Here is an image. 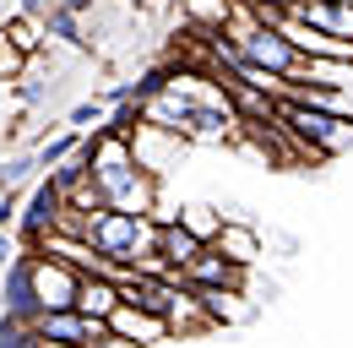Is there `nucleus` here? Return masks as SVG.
I'll list each match as a JSON object with an SVG mask.
<instances>
[{
    "label": "nucleus",
    "instance_id": "obj_1",
    "mask_svg": "<svg viewBox=\"0 0 353 348\" xmlns=\"http://www.w3.org/2000/svg\"><path fill=\"white\" fill-rule=\"evenodd\" d=\"M141 120L179 142H228L239 126V109L228 82L218 87L212 77H196V71H169L163 87L141 104Z\"/></svg>",
    "mask_w": 353,
    "mask_h": 348
},
{
    "label": "nucleus",
    "instance_id": "obj_2",
    "mask_svg": "<svg viewBox=\"0 0 353 348\" xmlns=\"http://www.w3.org/2000/svg\"><path fill=\"white\" fill-rule=\"evenodd\" d=\"M88 169L103 191L109 207L120 213H158V174L136 158L131 136H114V130H92L88 136Z\"/></svg>",
    "mask_w": 353,
    "mask_h": 348
},
{
    "label": "nucleus",
    "instance_id": "obj_3",
    "mask_svg": "<svg viewBox=\"0 0 353 348\" xmlns=\"http://www.w3.org/2000/svg\"><path fill=\"white\" fill-rule=\"evenodd\" d=\"M82 240H88L109 267H136L141 256H152V240H158V223L152 213H120V207H98L82 223Z\"/></svg>",
    "mask_w": 353,
    "mask_h": 348
},
{
    "label": "nucleus",
    "instance_id": "obj_4",
    "mask_svg": "<svg viewBox=\"0 0 353 348\" xmlns=\"http://www.w3.org/2000/svg\"><path fill=\"white\" fill-rule=\"evenodd\" d=\"M277 126L288 130L310 158H337L353 147V120L348 115H332V109H315V104H277Z\"/></svg>",
    "mask_w": 353,
    "mask_h": 348
},
{
    "label": "nucleus",
    "instance_id": "obj_5",
    "mask_svg": "<svg viewBox=\"0 0 353 348\" xmlns=\"http://www.w3.org/2000/svg\"><path fill=\"white\" fill-rule=\"evenodd\" d=\"M60 223H65V191L44 174V180H33L28 207L17 213V240H22V251H39V240H44L49 229H60Z\"/></svg>",
    "mask_w": 353,
    "mask_h": 348
},
{
    "label": "nucleus",
    "instance_id": "obj_6",
    "mask_svg": "<svg viewBox=\"0 0 353 348\" xmlns=\"http://www.w3.org/2000/svg\"><path fill=\"white\" fill-rule=\"evenodd\" d=\"M33 332H39L44 348H92L98 338H109V321L82 316V310L71 304V310H44V316L33 321Z\"/></svg>",
    "mask_w": 353,
    "mask_h": 348
},
{
    "label": "nucleus",
    "instance_id": "obj_7",
    "mask_svg": "<svg viewBox=\"0 0 353 348\" xmlns=\"http://www.w3.org/2000/svg\"><path fill=\"white\" fill-rule=\"evenodd\" d=\"M28 256H33V294H39V310H71L82 272L65 267L60 256H44V251H28Z\"/></svg>",
    "mask_w": 353,
    "mask_h": 348
},
{
    "label": "nucleus",
    "instance_id": "obj_8",
    "mask_svg": "<svg viewBox=\"0 0 353 348\" xmlns=\"http://www.w3.org/2000/svg\"><path fill=\"white\" fill-rule=\"evenodd\" d=\"M239 278H245V267H239V261H228L218 245H201L196 256L179 267V283H190L196 294H212V289H239Z\"/></svg>",
    "mask_w": 353,
    "mask_h": 348
},
{
    "label": "nucleus",
    "instance_id": "obj_9",
    "mask_svg": "<svg viewBox=\"0 0 353 348\" xmlns=\"http://www.w3.org/2000/svg\"><path fill=\"white\" fill-rule=\"evenodd\" d=\"M0 316H11V321H22V327H33L44 310H39V294H33V256L22 251V256L6 267V289H0Z\"/></svg>",
    "mask_w": 353,
    "mask_h": 348
},
{
    "label": "nucleus",
    "instance_id": "obj_10",
    "mask_svg": "<svg viewBox=\"0 0 353 348\" xmlns=\"http://www.w3.org/2000/svg\"><path fill=\"white\" fill-rule=\"evenodd\" d=\"M212 245H218L228 261H239V267L250 272V267L261 261V229H256L250 218H223V229H218V240H212Z\"/></svg>",
    "mask_w": 353,
    "mask_h": 348
},
{
    "label": "nucleus",
    "instance_id": "obj_11",
    "mask_svg": "<svg viewBox=\"0 0 353 348\" xmlns=\"http://www.w3.org/2000/svg\"><path fill=\"white\" fill-rule=\"evenodd\" d=\"M120 304H125V294H120V278H109V272H88V278L77 283V310H82V316L109 321Z\"/></svg>",
    "mask_w": 353,
    "mask_h": 348
},
{
    "label": "nucleus",
    "instance_id": "obj_12",
    "mask_svg": "<svg viewBox=\"0 0 353 348\" xmlns=\"http://www.w3.org/2000/svg\"><path fill=\"white\" fill-rule=\"evenodd\" d=\"M294 17H299V22H310V28H321V33L353 39V0H305Z\"/></svg>",
    "mask_w": 353,
    "mask_h": 348
},
{
    "label": "nucleus",
    "instance_id": "obj_13",
    "mask_svg": "<svg viewBox=\"0 0 353 348\" xmlns=\"http://www.w3.org/2000/svg\"><path fill=\"white\" fill-rule=\"evenodd\" d=\"M201 245H207V240H196V234H190V229H185L179 218H169V223H158V240H152V251H158V256L169 261L174 272H179V267H185L190 256H196Z\"/></svg>",
    "mask_w": 353,
    "mask_h": 348
},
{
    "label": "nucleus",
    "instance_id": "obj_14",
    "mask_svg": "<svg viewBox=\"0 0 353 348\" xmlns=\"http://www.w3.org/2000/svg\"><path fill=\"white\" fill-rule=\"evenodd\" d=\"M109 332H120V338H131V343H147V348L158 343V338H169V332H163V321H158V316H147V310H136L131 300L109 316Z\"/></svg>",
    "mask_w": 353,
    "mask_h": 348
},
{
    "label": "nucleus",
    "instance_id": "obj_15",
    "mask_svg": "<svg viewBox=\"0 0 353 348\" xmlns=\"http://www.w3.org/2000/svg\"><path fill=\"white\" fill-rule=\"evenodd\" d=\"M288 82H310V87H353V60H299Z\"/></svg>",
    "mask_w": 353,
    "mask_h": 348
},
{
    "label": "nucleus",
    "instance_id": "obj_16",
    "mask_svg": "<svg viewBox=\"0 0 353 348\" xmlns=\"http://www.w3.org/2000/svg\"><path fill=\"white\" fill-rule=\"evenodd\" d=\"M234 11H239V0H185V22L201 33H223Z\"/></svg>",
    "mask_w": 353,
    "mask_h": 348
},
{
    "label": "nucleus",
    "instance_id": "obj_17",
    "mask_svg": "<svg viewBox=\"0 0 353 348\" xmlns=\"http://www.w3.org/2000/svg\"><path fill=\"white\" fill-rule=\"evenodd\" d=\"M179 223L196 234V240H218V229H223V207H207V202H190V207H179Z\"/></svg>",
    "mask_w": 353,
    "mask_h": 348
},
{
    "label": "nucleus",
    "instance_id": "obj_18",
    "mask_svg": "<svg viewBox=\"0 0 353 348\" xmlns=\"http://www.w3.org/2000/svg\"><path fill=\"white\" fill-rule=\"evenodd\" d=\"M33 180H39V153H17V158L0 164V196H6V191L17 196V191L33 185Z\"/></svg>",
    "mask_w": 353,
    "mask_h": 348
},
{
    "label": "nucleus",
    "instance_id": "obj_19",
    "mask_svg": "<svg viewBox=\"0 0 353 348\" xmlns=\"http://www.w3.org/2000/svg\"><path fill=\"white\" fill-rule=\"evenodd\" d=\"M44 39H54V44H82V11L54 6V11L44 17Z\"/></svg>",
    "mask_w": 353,
    "mask_h": 348
},
{
    "label": "nucleus",
    "instance_id": "obj_20",
    "mask_svg": "<svg viewBox=\"0 0 353 348\" xmlns=\"http://www.w3.org/2000/svg\"><path fill=\"white\" fill-rule=\"evenodd\" d=\"M39 28H44L39 17H11V22H6V44H11V55H33V49H39Z\"/></svg>",
    "mask_w": 353,
    "mask_h": 348
},
{
    "label": "nucleus",
    "instance_id": "obj_21",
    "mask_svg": "<svg viewBox=\"0 0 353 348\" xmlns=\"http://www.w3.org/2000/svg\"><path fill=\"white\" fill-rule=\"evenodd\" d=\"M65 126L82 130V136H88V130H103V126H109V104H103V98H88V104H77V109L65 115Z\"/></svg>",
    "mask_w": 353,
    "mask_h": 348
},
{
    "label": "nucleus",
    "instance_id": "obj_22",
    "mask_svg": "<svg viewBox=\"0 0 353 348\" xmlns=\"http://www.w3.org/2000/svg\"><path fill=\"white\" fill-rule=\"evenodd\" d=\"M82 142H88L82 130H60L54 142H44V147H39V169H54V164H65V158H71Z\"/></svg>",
    "mask_w": 353,
    "mask_h": 348
},
{
    "label": "nucleus",
    "instance_id": "obj_23",
    "mask_svg": "<svg viewBox=\"0 0 353 348\" xmlns=\"http://www.w3.org/2000/svg\"><path fill=\"white\" fill-rule=\"evenodd\" d=\"M49 87H54V82H44V77H22V87H17V98H22L28 109H39V104L49 98Z\"/></svg>",
    "mask_w": 353,
    "mask_h": 348
},
{
    "label": "nucleus",
    "instance_id": "obj_24",
    "mask_svg": "<svg viewBox=\"0 0 353 348\" xmlns=\"http://www.w3.org/2000/svg\"><path fill=\"white\" fill-rule=\"evenodd\" d=\"M17 256H22V240H17V229H0V272H6Z\"/></svg>",
    "mask_w": 353,
    "mask_h": 348
},
{
    "label": "nucleus",
    "instance_id": "obj_25",
    "mask_svg": "<svg viewBox=\"0 0 353 348\" xmlns=\"http://www.w3.org/2000/svg\"><path fill=\"white\" fill-rule=\"evenodd\" d=\"M17 213H22V207H17V196L6 191V196H0V229H17Z\"/></svg>",
    "mask_w": 353,
    "mask_h": 348
},
{
    "label": "nucleus",
    "instance_id": "obj_26",
    "mask_svg": "<svg viewBox=\"0 0 353 348\" xmlns=\"http://www.w3.org/2000/svg\"><path fill=\"white\" fill-rule=\"evenodd\" d=\"M54 6H60V0H22V17H39V22H44Z\"/></svg>",
    "mask_w": 353,
    "mask_h": 348
},
{
    "label": "nucleus",
    "instance_id": "obj_27",
    "mask_svg": "<svg viewBox=\"0 0 353 348\" xmlns=\"http://www.w3.org/2000/svg\"><path fill=\"white\" fill-rule=\"evenodd\" d=\"M92 348H147V343H131V338H120V332H109V338H98Z\"/></svg>",
    "mask_w": 353,
    "mask_h": 348
}]
</instances>
